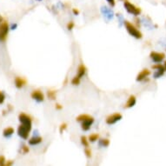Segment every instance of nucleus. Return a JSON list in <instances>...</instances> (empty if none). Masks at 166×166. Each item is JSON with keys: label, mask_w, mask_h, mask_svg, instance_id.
<instances>
[{"label": "nucleus", "mask_w": 166, "mask_h": 166, "mask_svg": "<svg viewBox=\"0 0 166 166\" xmlns=\"http://www.w3.org/2000/svg\"><path fill=\"white\" fill-rule=\"evenodd\" d=\"M13 133H14V129L12 127H8V128L4 130V136L5 137H9V136L12 135Z\"/></svg>", "instance_id": "15"}, {"label": "nucleus", "mask_w": 166, "mask_h": 166, "mask_svg": "<svg viewBox=\"0 0 166 166\" xmlns=\"http://www.w3.org/2000/svg\"><path fill=\"white\" fill-rule=\"evenodd\" d=\"M9 31V25L7 22H3L0 24V41H5L6 39Z\"/></svg>", "instance_id": "4"}, {"label": "nucleus", "mask_w": 166, "mask_h": 166, "mask_svg": "<svg viewBox=\"0 0 166 166\" xmlns=\"http://www.w3.org/2000/svg\"><path fill=\"white\" fill-rule=\"evenodd\" d=\"M66 128H67V124H66V123H62V124H61V126H60V129H59V130H60V132H61V133H63V132H64V130Z\"/></svg>", "instance_id": "23"}, {"label": "nucleus", "mask_w": 166, "mask_h": 166, "mask_svg": "<svg viewBox=\"0 0 166 166\" xmlns=\"http://www.w3.org/2000/svg\"><path fill=\"white\" fill-rule=\"evenodd\" d=\"M4 101H5V95L2 92H0V104H3Z\"/></svg>", "instance_id": "27"}, {"label": "nucleus", "mask_w": 166, "mask_h": 166, "mask_svg": "<svg viewBox=\"0 0 166 166\" xmlns=\"http://www.w3.org/2000/svg\"><path fill=\"white\" fill-rule=\"evenodd\" d=\"M80 79H81V78H79L78 77L76 76V77L72 79V81H71L72 84H74V85H78V84H79V83H80Z\"/></svg>", "instance_id": "21"}, {"label": "nucleus", "mask_w": 166, "mask_h": 166, "mask_svg": "<svg viewBox=\"0 0 166 166\" xmlns=\"http://www.w3.org/2000/svg\"><path fill=\"white\" fill-rule=\"evenodd\" d=\"M150 58L155 62V63H160L162 62L164 58H165V54L162 53V52H156V51H152L150 54Z\"/></svg>", "instance_id": "5"}, {"label": "nucleus", "mask_w": 166, "mask_h": 166, "mask_svg": "<svg viewBox=\"0 0 166 166\" xmlns=\"http://www.w3.org/2000/svg\"><path fill=\"white\" fill-rule=\"evenodd\" d=\"M164 70L166 71V61L164 62Z\"/></svg>", "instance_id": "33"}, {"label": "nucleus", "mask_w": 166, "mask_h": 166, "mask_svg": "<svg viewBox=\"0 0 166 166\" xmlns=\"http://www.w3.org/2000/svg\"><path fill=\"white\" fill-rule=\"evenodd\" d=\"M5 159L3 156H0V165H5Z\"/></svg>", "instance_id": "25"}, {"label": "nucleus", "mask_w": 166, "mask_h": 166, "mask_svg": "<svg viewBox=\"0 0 166 166\" xmlns=\"http://www.w3.org/2000/svg\"><path fill=\"white\" fill-rule=\"evenodd\" d=\"M22 150H23L24 153H28V152H29V148H28L26 145H24V146L22 147Z\"/></svg>", "instance_id": "29"}, {"label": "nucleus", "mask_w": 166, "mask_h": 166, "mask_svg": "<svg viewBox=\"0 0 166 166\" xmlns=\"http://www.w3.org/2000/svg\"><path fill=\"white\" fill-rule=\"evenodd\" d=\"M124 7L126 9V11L130 13V14H133L135 16H137L141 13V9L137 7L136 5H134L133 4L130 3L128 0H126V1H124Z\"/></svg>", "instance_id": "2"}, {"label": "nucleus", "mask_w": 166, "mask_h": 166, "mask_svg": "<svg viewBox=\"0 0 166 166\" xmlns=\"http://www.w3.org/2000/svg\"><path fill=\"white\" fill-rule=\"evenodd\" d=\"M101 144L104 147H107L109 144H110V140L109 139H103L101 141Z\"/></svg>", "instance_id": "22"}, {"label": "nucleus", "mask_w": 166, "mask_h": 166, "mask_svg": "<svg viewBox=\"0 0 166 166\" xmlns=\"http://www.w3.org/2000/svg\"><path fill=\"white\" fill-rule=\"evenodd\" d=\"M42 137H32V138H31L30 140H29V143L31 144V145H36V144H38V143H40L41 142H42Z\"/></svg>", "instance_id": "14"}, {"label": "nucleus", "mask_w": 166, "mask_h": 166, "mask_svg": "<svg viewBox=\"0 0 166 166\" xmlns=\"http://www.w3.org/2000/svg\"><path fill=\"white\" fill-rule=\"evenodd\" d=\"M152 68H153V69H156V70H157V71H165V70H164V66L161 65L160 64H156V65H153Z\"/></svg>", "instance_id": "20"}, {"label": "nucleus", "mask_w": 166, "mask_h": 166, "mask_svg": "<svg viewBox=\"0 0 166 166\" xmlns=\"http://www.w3.org/2000/svg\"><path fill=\"white\" fill-rule=\"evenodd\" d=\"M85 72H86V67H85L84 64H80L79 67H78V75H77V77H78L79 78H81L82 77L84 76Z\"/></svg>", "instance_id": "13"}, {"label": "nucleus", "mask_w": 166, "mask_h": 166, "mask_svg": "<svg viewBox=\"0 0 166 166\" xmlns=\"http://www.w3.org/2000/svg\"><path fill=\"white\" fill-rule=\"evenodd\" d=\"M85 154H86V156H88V157H91V150L90 149H85Z\"/></svg>", "instance_id": "28"}, {"label": "nucleus", "mask_w": 166, "mask_h": 166, "mask_svg": "<svg viewBox=\"0 0 166 166\" xmlns=\"http://www.w3.org/2000/svg\"><path fill=\"white\" fill-rule=\"evenodd\" d=\"M135 104H136V97H135V96L131 95V96H130V97H129L127 103L125 104L124 107H125V108H131V107H133Z\"/></svg>", "instance_id": "11"}, {"label": "nucleus", "mask_w": 166, "mask_h": 166, "mask_svg": "<svg viewBox=\"0 0 166 166\" xmlns=\"http://www.w3.org/2000/svg\"><path fill=\"white\" fill-rule=\"evenodd\" d=\"M4 21H3V18H2V16L1 15H0V24H1V23H3Z\"/></svg>", "instance_id": "32"}, {"label": "nucleus", "mask_w": 166, "mask_h": 166, "mask_svg": "<svg viewBox=\"0 0 166 166\" xmlns=\"http://www.w3.org/2000/svg\"><path fill=\"white\" fill-rule=\"evenodd\" d=\"M89 117H91V116L87 115V114H82V115H79L78 117H77V121L78 122H84V120L88 119Z\"/></svg>", "instance_id": "16"}, {"label": "nucleus", "mask_w": 166, "mask_h": 166, "mask_svg": "<svg viewBox=\"0 0 166 166\" xmlns=\"http://www.w3.org/2000/svg\"><path fill=\"white\" fill-rule=\"evenodd\" d=\"M26 84V80L22 78H19V77H17L15 78V84L18 88H22L25 84Z\"/></svg>", "instance_id": "12"}, {"label": "nucleus", "mask_w": 166, "mask_h": 166, "mask_svg": "<svg viewBox=\"0 0 166 166\" xmlns=\"http://www.w3.org/2000/svg\"><path fill=\"white\" fill-rule=\"evenodd\" d=\"M73 27H74V23H73V22H70V23L67 25V29H68V30H70V31H71V30H72V29H73Z\"/></svg>", "instance_id": "26"}, {"label": "nucleus", "mask_w": 166, "mask_h": 166, "mask_svg": "<svg viewBox=\"0 0 166 166\" xmlns=\"http://www.w3.org/2000/svg\"><path fill=\"white\" fill-rule=\"evenodd\" d=\"M56 95H57V92L55 91H48L47 92V96L51 100H54L56 99Z\"/></svg>", "instance_id": "17"}, {"label": "nucleus", "mask_w": 166, "mask_h": 166, "mask_svg": "<svg viewBox=\"0 0 166 166\" xmlns=\"http://www.w3.org/2000/svg\"><path fill=\"white\" fill-rule=\"evenodd\" d=\"M31 130H32V126H29V125H25V124L21 123L20 126H19V129H18V133H19V135L22 138L27 139L28 137H29V134H30Z\"/></svg>", "instance_id": "3"}, {"label": "nucleus", "mask_w": 166, "mask_h": 166, "mask_svg": "<svg viewBox=\"0 0 166 166\" xmlns=\"http://www.w3.org/2000/svg\"><path fill=\"white\" fill-rule=\"evenodd\" d=\"M81 143H82V144H83L84 146H85V147H88V146H89L88 140H87L86 137H84V136L81 137Z\"/></svg>", "instance_id": "19"}, {"label": "nucleus", "mask_w": 166, "mask_h": 166, "mask_svg": "<svg viewBox=\"0 0 166 166\" xmlns=\"http://www.w3.org/2000/svg\"><path fill=\"white\" fill-rule=\"evenodd\" d=\"M121 119H122V115L120 113H114L106 118V123L108 124H114L115 123H117V121Z\"/></svg>", "instance_id": "6"}, {"label": "nucleus", "mask_w": 166, "mask_h": 166, "mask_svg": "<svg viewBox=\"0 0 166 166\" xmlns=\"http://www.w3.org/2000/svg\"><path fill=\"white\" fill-rule=\"evenodd\" d=\"M150 74V71L147 69L143 70L137 77V81H143V79H145Z\"/></svg>", "instance_id": "10"}, {"label": "nucleus", "mask_w": 166, "mask_h": 166, "mask_svg": "<svg viewBox=\"0 0 166 166\" xmlns=\"http://www.w3.org/2000/svg\"><path fill=\"white\" fill-rule=\"evenodd\" d=\"M98 138H99V135H98V134H91V135L89 137V141H91V142H95V141H97Z\"/></svg>", "instance_id": "18"}, {"label": "nucleus", "mask_w": 166, "mask_h": 166, "mask_svg": "<svg viewBox=\"0 0 166 166\" xmlns=\"http://www.w3.org/2000/svg\"><path fill=\"white\" fill-rule=\"evenodd\" d=\"M93 122H94V118L92 117H91L88 119L84 120V122H82V129L84 130H88Z\"/></svg>", "instance_id": "9"}, {"label": "nucleus", "mask_w": 166, "mask_h": 166, "mask_svg": "<svg viewBox=\"0 0 166 166\" xmlns=\"http://www.w3.org/2000/svg\"><path fill=\"white\" fill-rule=\"evenodd\" d=\"M0 92H1V91H0Z\"/></svg>", "instance_id": "34"}, {"label": "nucleus", "mask_w": 166, "mask_h": 166, "mask_svg": "<svg viewBox=\"0 0 166 166\" xmlns=\"http://www.w3.org/2000/svg\"><path fill=\"white\" fill-rule=\"evenodd\" d=\"M62 108H63V106H61L60 104H56V109H57V110H61Z\"/></svg>", "instance_id": "31"}, {"label": "nucleus", "mask_w": 166, "mask_h": 166, "mask_svg": "<svg viewBox=\"0 0 166 166\" xmlns=\"http://www.w3.org/2000/svg\"><path fill=\"white\" fill-rule=\"evenodd\" d=\"M106 1L108 2V4H109L111 7H114L115 5H116V1H115V0H106Z\"/></svg>", "instance_id": "24"}, {"label": "nucleus", "mask_w": 166, "mask_h": 166, "mask_svg": "<svg viewBox=\"0 0 166 166\" xmlns=\"http://www.w3.org/2000/svg\"><path fill=\"white\" fill-rule=\"evenodd\" d=\"M72 12H73V13H74L75 15H78V14H79V11L77 10V9H73Z\"/></svg>", "instance_id": "30"}, {"label": "nucleus", "mask_w": 166, "mask_h": 166, "mask_svg": "<svg viewBox=\"0 0 166 166\" xmlns=\"http://www.w3.org/2000/svg\"><path fill=\"white\" fill-rule=\"evenodd\" d=\"M19 121L21 122V123L23 124H25V125H29V126H32V117L25 114V113H21L19 115Z\"/></svg>", "instance_id": "7"}, {"label": "nucleus", "mask_w": 166, "mask_h": 166, "mask_svg": "<svg viewBox=\"0 0 166 166\" xmlns=\"http://www.w3.org/2000/svg\"><path fill=\"white\" fill-rule=\"evenodd\" d=\"M32 97L34 98L35 100L38 101V102H42L44 101L45 99V95L43 94L42 91H38V90H36V91H33L32 93Z\"/></svg>", "instance_id": "8"}, {"label": "nucleus", "mask_w": 166, "mask_h": 166, "mask_svg": "<svg viewBox=\"0 0 166 166\" xmlns=\"http://www.w3.org/2000/svg\"><path fill=\"white\" fill-rule=\"evenodd\" d=\"M124 25H125V28L127 30V32H129V34L132 37H134L135 38L137 39H140L142 38L143 35L141 33V32L139 30L137 29V27L134 26V25H132L131 23L128 22V21H125L124 22Z\"/></svg>", "instance_id": "1"}]
</instances>
